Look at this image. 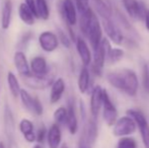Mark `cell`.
Listing matches in <instances>:
<instances>
[{"label": "cell", "instance_id": "30", "mask_svg": "<svg viewBox=\"0 0 149 148\" xmlns=\"http://www.w3.org/2000/svg\"><path fill=\"white\" fill-rule=\"evenodd\" d=\"M124 54H125V52L121 48H111L107 58L111 63H116L124 57Z\"/></svg>", "mask_w": 149, "mask_h": 148}, {"label": "cell", "instance_id": "3", "mask_svg": "<svg viewBox=\"0 0 149 148\" xmlns=\"http://www.w3.org/2000/svg\"><path fill=\"white\" fill-rule=\"evenodd\" d=\"M56 78L55 70L51 67L50 71L45 75H33L30 73L22 77L24 83L31 89L33 90H45L49 88Z\"/></svg>", "mask_w": 149, "mask_h": 148}, {"label": "cell", "instance_id": "38", "mask_svg": "<svg viewBox=\"0 0 149 148\" xmlns=\"http://www.w3.org/2000/svg\"><path fill=\"white\" fill-rule=\"evenodd\" d=\"M0 148H6L5 144H4L3 141H0Z\"/></svg>", "mask_w": 149, "mask_h": 148}, {"label": "cell", "instance_id": "11", "mask_svg": "<svg viewBox=\"0 0 149 148\" xmlns=\"http://www.w3.org/2000/svg\"><path fill=\"white\" fill-rule=\"evenodd\" d=\"M102 117L108 126H114L118 120V112L113 101H111L106 89H102Z\"/></svg>", "mask_w": 149, "mask_h": 148}, {"label": "cell", "instance_id": "9", "mask_svg": "<svg viewBox=\"0 0 149 148\" xmlns=\"http://www.w3.org/2000/svg\"><path fill=\"white\" fill-rule=\"evenodd\" d=\"M38 44L45 53H53L60 46L57 35L52 31H43L38 37Z\"/></svg>", "mask_w": 149, "mask_h": 148}, {"label": "cell", "instance_id": "17", "mask_svg": "<svg viewBox=\"0 0 149 148\" xmlns=\"http://www.w3.org/2000/svg\"><path fill=\"white\" fill-rule=\"evenodd\" d=\"M51 69V66L48 64V61L45 57L37 55L33 57L30 61V70L33 75H45Z\"/></svg>", "mask_w": 149, "mask_h": 148}, {"label": "cell", "instance_id": "26", "mask_svg": "<svg viewBox=\"0 0 149 148\" xmlns=\"http://www.w3.org/2000/svg\"><path fill=\"white\" fill-rule=\"evenodd\" d=\"M89 84H90L89 70L87 69V67L83 66L81 68L80 72H79L78 80H77V86H78V90L80 91V93H82V94L86 93L89 88Z\"/></svg>", "mask_w": 149, "mask_h": 148}, {"label": "cell", "instance_id": "40", "mask_svg": "<svg viewBox=\"0 0 149 148\" xmlns=\"http://www.w3.org/2000/svg\"><path fill=\"white\" fill-rule=\"evenodd\" d=\"M33 148H42V146H41V145H40V144H36L35 146H33Z\"/></svg>", "mask_w": 149, "mask_h": 148}, {"label": "cell", "instance_id": "13", "mask_svg": "<svg viewBox=\"0 0 149 148\" xmlns=\"http://www.w3.org/2000/svg\"><path fill=\"white\" fill-rule=\"evenodd\" d=\"M13 65L17 73L22 77H24L31 73L30 61L28 60L26 53L24 51L17 50L13 55Z\"/></svg>", "mask_w": 149, "mask_h": 148}, {"label": "cell", "instance_id": "16", "mask_svg": "<svg viewBox=\"0 0 149 148\" xmlns=\"http://www.w3.org/2000/svg\"><path fill=\"white\" fill-rule=\"evenodd\" d=\"M102 89L100 85L93 87L90 95V113L92 118L95 120L100 115V112L102 107Z\"/></svg>", "mask_w": 149, "mask_h": 148}, {"label": "cell", "instance_id": "5", "mask_svg": "<svg viewBox=\"0 0 149 148\" xmlns=\"http://www.w3.org/2000/svg\"><path fill=\"white\" fill-rule=\"evenodd\" d=\"M57 9L61 17L68 26H73L77 24V7L74 0H59Z\"/></svg>", "mask_w": 149, "mask_h": 148}, {"label": "cell", "instance_id": "21", "mask_svg": "<svg viewBox=\"0 0 149 148\" xmlns=\"http://www.w3.org/2000/svg\"><path fill=\"white\" fill-rule=\"evenodd\" d=\"M46 141L49 148H60L62 143V131L59 125L54 123L50 126L48 129Z\"/></svg>", "mask_w": 149, "mask_h": 148}, {"label": "cell", "instance_id": "27", "mask_svg": "<svg viewBox=\"0 0 149 148\" xmlns=\"http://www.w3.org/2000/svg\"><path fill=\"white\" fill-rule=\"evenodd\" d=\"M36 7H37L38 18L42 20L49 19L51 16V9L48 0H36Z\"/></svg>", "mask_w": 149, "mask_h": 148}, {"label": "cell", "instance_id": "31", "mask_svg": "<svg viewBox=\"0 0 149 148\" xmlns=\"http://www.w3.org/2000/svg\"><path fill=\"white\" fill-rule=\"evenodd\" d=\"M47 133H48V128L46 127V125L44 123L40 124L39 128L36 131V142L38 144H44L46 142V138H47Z\"/></svg>", "mask_w": 149, "mask_h": 148}, {"label": "cell", "instance_id": "6", "mask_svg": "<svg viewBox=\"0 0 149 148\" xmlns=\"http://www.w3.org/2000/svg\"><path fill=\"white\" fill-rule=\"evenodd\" d=\"M111 45L107 39H102L98 47L94 50V57L92 62V71L95 75L100 76L102 74V68H104V62H106L107 56L111 49Z\"/></svg>", "mask_w": 149, "mask_h": 148}, {"label": "cell", "instance_id": "19", "mask_svg": "<svg viewBox=\"0 0 149 148\" xmlns=\"http://www.w3.org/2000/svg\"><path fill=\"white\" fill-rule=\"evenodd\" d=\"M67 122L66 126L71 135H75L78 131V119H77V113L75 104L72 99L68 101L67 105Z\"/></svg>", "mask_w": 149, "mask_h": 148}, {"label": "cell", "instance_id": "12", "mask_svg": "<svg viewBox=\"0 0 149 148\" xmlns=\"http://www.w3.org/2000/svg\"><path fill=\"white\" fill-rule=\"evenodd\" d=\"M96 137H97V126H96L95 120L91 119L85 124L83 128L80 141H79V146L90 148V146L95 142Z\"/></svg>", "mask_w": 149, "mask_h": 148}, {"label": "cell", "instance_id": "22", "mask_svg": "<svg viewBox=\"0 0 149 148\" xmlns=\"http://www.w3.org/2000/svg\"><path fill=\"white\" fill-rule=\"evenodd\" d=\"M75 46H76V51L78 53L79 58H80L83 66L87 67L92 61V55L89 50L88 45L84 41V39L78 37L75 40Z\"/></svg>", "mask_w": 149, "mask_h": 148}, {"label": "cell", "instance_id": "10", "mask_svg": "<svg viewBox=\"0 0 149 148\" xmlns=\"http://www.w3.org/2000/svg\"><path fill=\"white\" fill-rule=\"evenodd\" d=\"M4 130L8 141V147L17 148L15 142V123L12 111L8 106H5L4 109Z\"/></svg>", "mask_w": 149, "mask_h": 148}, {"label": "cell", "instance_id": "42", "mask_svg": "<svg viewBox=\"0 0 149 148\" xmlns=\"http://www.w3.org/2000/svg\"><path fill=\"white\" fill-rule=\"evenodd\" d=\"M0 95H1V87H0Z\"/></svg>", "mask_w": 149, "mask_h": 148}, {"label": "cell", "instance_id": "28", "mask_svg": "<svg viewBox=\"0 0 149 148\" xmlns=\"http://www.w3.org/2000/svg\"><path fill=\"white\" fill-rule=\"evenodd\" d=\"M53 118L55 121V124L59 126H66L67 122V109L65 107H59L55 110L53 114Z\"/></svg>", "mask_w": 149, "mask_h": 148}, {"label": "cell", "instance_id": "20", "mask_svg": "<svg viewBox=\"0 0 149 148\" xmlns=\"http://www.w3.org/2000/svg\"><path fill=\"white\" fill-rule=\"evenodd\" d=\"M18 130L22 133L24 139L28 143L36 142V131L33 121L26 118L22 119L18 123Z\"/></svg>", "mask_w": 149, "mask_h": 148}, {"label": "cell", "instance_id": "23", "mask_svg": "<svg viewBox=\"0 0 149 148\" xmlns=\"http://www.w3.org/2000/svg\"><path fill=\"white\" fill-rule=\"evenodd\" d=\"M126 11L132 18L140 19L144 14V5L138 0H122Z\"/></svg>", "mask_w": 149, "mask_h": 148}, {"label": "cell", "instance_id": "18", "mask_svg": "<svg viewBox=\"0 0 149 148\" xmlns=\"http://www.w3.org/2000/svg\"><path fill=\"white\" fill-rule=\"evenodd\" d=\"M102 28L104 32L107 33L108 37L117 45H121L124 40V36L121 33V31L118 28V26L112 22L111 17L102 18Z\"/></svg>", "mask_w": 149, "mask_h": 148}, {"label": "cell", "instance_id": "8", "mask_svg": "<svg viewBox=\"0 0 149 148\" xmlns=\"http://www.w3.org/2000/svg\"><path fill=\"white\" fill-rule=\"evenodd\" d=\"M127 114L135 121L136 127H138V129H139L144 147L149 148V125L145 116L137 110H128Z\"/></svg>", "mask_w": 149, "mask_h": 148}, {"label": "cell", "instance_id": "7", "mask_svg": "<svg viewBox=\"0 0 149 148\" xmlns=\"http://www.w3.org/2000/svg\"><path fill=\"white\" fill-rule=\"evenodd\" d=\"M136 123L130 116H124L116 121L113 128V134L117 137H128L136 131Z\"/></svg>", "mask_w": 149, "mask_h": 148}, {"label": "cell", "instance_id": "39", "mask_svg": "<svg viewBox=\"0 0 149 148\" xmlns=\"http://www.w3.org/2000/svg\"><path fill=\"white\" fill-rule=\"evenodd\" d=\"M60 148H69V147H68V145H67L66 143H63V144H61Z\"/></svg>", "mask_w": 149, "mask_h": 148}, {"label": "cell", "instance_id": "35", "mask_svg": "<svg viewBox=\"0 0 149 148\" xmlns=\"http://www.w3.org/2000/svg\"><path fill=\"white\" fill-rule=\"evenodd\" d=\"M74 2L76 4V7L78 9L79 13L89 8V0H75Z\"/></svg>", "mask_w": 149, "mask_h": 148}, {"label": "cell", "instance_id": "34", "mask_svg": "<svg viewBox=\"0 0 149 148\" xmlns=\"http://www.w3.org/2000/svg\"><path fill=\"white\" fill-rule=\"evenodd\" d=\"M142 83L145 91L149 93V68L147 64L143 65V70H142Z\"/></svg>", "mask_w": 149, "mask_h": 148}, {"label": "cell", "instance_id": "14", "mask_svg": "<svg viewBox=\"0 0 149 148\" xmlns=\"http://www.w3.org/2000/svg\"><path fill=\"white\" fill-rule=\"evenodd\" d=\"M66 90V83L62 77H57L50 86L49 101L52 105H56L61 101L63 94Z\"/></svg>", "mask_w": 149, "mask_h": 148}, {"label": "cell", "instance_id": "2", "mask_svg": "<svg viewBox=\"0 0 149 148\" xmlns=\"http://www.w3.org/2000/svg\"><path fill=\"white\" fill-rule=\"evenodd\" d=\"M111 85L119 90L124 91L130 97H135L139 88V81L135 72L131 69H122L111 72L107 75Z\"/></svg>", "mask_w": 149, "mask_h": 148}, {"label": "cell", "instance_id": "37", "mask_svg": "<svg viewBox=\"0 0 149 148\" xmlns=\"http://www.w3.org/2000/svg\"><path fill=\"white\" fill-rule=\"evenodd\" d=\"M145 24H146V28H147L149 32V9L146 11L145 14Z\"/></svg>", "mask_w": 149, "mask_h": 148}, {"label": "cell", "instance_id": "33", "mask_svg": "<svg viewBox=\"0 0 149 148\" xmlns=\"http://www.w3.org/2000/svg\"><path fill=\"white\" fill-rule=\"evenodd\" d=\"M117 148H137V142L131 137H122L117 144Z\"/></svg>", "mask_w": 149, "mask_h": 148}, {"label": "cell", "instance_id": "15", "mask_svg": "<svg viewBox=\"0 0 149 148\" xmlns=\"http://www.w3.org/2000/svg\"><path fill=\"white\" fill-rule=\"evenodd\" d=\"M13 15V2L12 0H4L2 2L0 13V28L3 31L9 30Z\"/></svg>", "mask_w": 149, "mask_h": 148}, {"label": "cell", "instance_id": "25", "mask_svg": "<svg viewBox=\"0 0 149 148\" xmlns=\"http://www.w3.org/2000/svg\"><path fill=\"white\" fill-rule=\"evenodd\" d=\"M17 12H18V17H19V19L22 22V24L29 26H35L36 19H37V18H36L35 14L31 12V10L24 3V2H22V3L18 5Z\"/></svg>", "mask_w": 149, "mask_h": 148}, {"label": "cell", "instance_id": "24", "mask_svg": "<svg viewBox=\"0 0 149 148\" xmlns=\"http://www.w3.org/2000/svg\"><path fill=\"white\" fill-rule=\"evenodd\" d=\"M6 82H7L8 90H9L10 94L12 95V97L13 99H18L22 88L20 86L19 79L17 78V76H16L14 72H7V74H6Z\"/></svg>", "mask_w": 149, "mask_h": 148}, {"label": "cell", "instance_id": "29", "mask_svg": "<svg viewBox=\"0 0 149 148\" xmlns=\"http://www.w3.org/2000/svg\"><path fill=\"white\" fill-rule=\"evenodd\" d=\"M33 39V33L31 32V31H28V32H26L24 34H22V37H20L19 40H18V43H17L18 50L24 51V49H26L29 44L31 43Z\"/></svg>", "mask_w": 149, "mask_h": 148}, {"label": "cell", "instance_id": "32", "mask_svg": "<svg viewBox=\"0 0 149 148\" xmlns=\"http://www.w3.org/2000/svg\"><path fill=\"white\" fill-rule=\"evenodd\" d=\"M56 35H57L58 40H59V43L63 47H65L66 49H69L71 47V39L66 32H64L62 28H58Z\"/></svg>", "mask_w": 149, "mask_h": 148}, {"label": "cell", "instance_id": "4", "mask_svg": "<svg viewBox=\"0 0 149 148\" xmlns=\"http://www.w3.org/2000/svg\"><path fill=\"white\" fill-rule=\"evenodd\" d=\"M20 103L22 107L26 110L30 114L36 117H41L44 114V106L42 104L41 99L37 95H33L26 89H22L19 93Z\"/></svg>", "mask_w": 149, "mask_h": 148}, {"label": "cell", "instance_id": "36", "mask_svg": "<svg viewBox=\"0 0 149 148\" xmlns=\"http://www.w3.org/2000/svg\"><path fill=\"white\" fill-rule=\"evenodd\" d=\"M24 3L28 6L29 8L31 10L33 14H35L36 18H38V14H37V7H36V0H24Z\"/></svg>", "mask_w": 149, "mask_h": 148}, {"label": "cell", "instance_id": "1", "mask_svg": "<svg viewBox=\"0 0 149 148\" xmlns=\"http://www.w3.org/2000/svg\"><path fill=\"white\" fill-rule=\"evenodd\" d=\"M79 26L81 33L87 38L94 51L102 40V28L97 16L90 7L83 12H80Z\"/></svg>", "mask_w": 149, "mask_h": 148}, {"label": "cell", "instance_id": "41", "mask_svg": "<svg viewBox=\"0 0 149 148\" xmlns=\"http://www.w3.org/2000/svg\"><path fill=\"white\" fill-rule=\"evenodd\" d=\"M79 148H88V147H85V146H79Z\"/></svg>", "mask_w": 149, "mask_h": 148}]
</instances>
